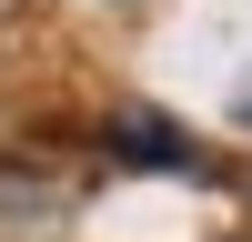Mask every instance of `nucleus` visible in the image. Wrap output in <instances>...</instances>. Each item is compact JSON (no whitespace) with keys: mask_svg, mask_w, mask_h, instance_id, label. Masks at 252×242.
<instances>
[{"mask_svg":"<svg viewBox=\"0 0 252 242\" xmlns=\"http://www.w3.org/2000/svg\"><path fill=\"white\" fill-rule=\"evenodd\" d=\"M111 161H131V172H202L192 131L161 121V111H121V121H111Z\"/></svg>","mask_w":252,"mask_h":242,"instance_id":"1","label":"nucleus"}]
</instances>
